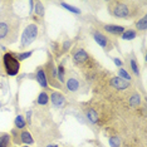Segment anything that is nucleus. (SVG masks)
<instances>
[{
	"mask_svg": "<svg viewBox=\"0 0 147 147\" xmlns=\"http://www.w3.org/2000/svg\"><path fill=\"white\" fill-rule=\"evenodd\" d=\"M20 24L22 19L14 10V3L0 1V44L11 45L18 42Z\"/></svg>",
	"mask_w": 147,
	"mask_h": 147,
	"instance_id": "f257e3e1",
	"label": "nucleus"
},
{
	"mask_svg": "<svg viewBox=\"0 0 147 147\" xmlns=\"http://www.w3.org/2000/svg\"><path fill=\"white\" fill-rule=\"evenodd\" d=\"M146 3L133 1V0H109L106 3L108 14L116 19L129 20V19L141 18L145 15Z\"/></svg>",
	"mask_w": 147,
	"mask_h": 147,
	"instance_id": "f03ea898",
	"label": "nucleus"
},
{
	"mask_svg": "<svg viewBox=\"0 0 147 147\" xmlns=\"http://www.w3.org/2000/svg\"><path fill=\"white\" fill-rule=\"evenodd\" d=\"M47 76V81H48V84L52 86L53 88L57 89H62V84L58 81V74H57V65L54 63V59H53V55L51 52L47 53V62L45 64L43 65Z\"/></svg>",
	"mask_w": 147,
	"mask_h": 147,
	"instance_id": "7ed1b4c3",
	"label": "nucleus"
},
{
	"mask_svg": "<svg viewBox=\"0 0 147 147\" xmlns=\"http://www.w3.org/2000/svg\"><path fill=\"white\" fill-rule=\"evenodd\" d=\"M68 73V72H67ZM65 89L68 93L71 94H82L83 91L82 89H87V86L83 79L79 78V76H77L76 72L73 71H69L68 76L65 77Z\"/></svg>",
	"mask_w": 147,
	"mask_h": 147,
	"instance_id": "20e7f679",
	"label": "nucleus"
},
{
	"mask_svg": "<svg viewBox=\"0 0 147 147\" xmlns=\"http://www.w3.org/2000/svg\"><path fill=\"white\" fill-rule=\"evenodd\" d=\"M3 69L9 77H15L20 71V62L16 59L14 52H5L3 54Z\"/></svg>",
	"mask_w": 147,
	"mask_h": 147,
	"instance_id": "39448f33",
	"label": "nucleus"
},
{
	"mask_svg": "<svg viewBox=\"0 0 147 147\" xmlns=\"http://www.w3.org/2000/svg\"><path fill=\"white\" fill-rule=\"evenodd\" d=\"M39 36V26L35 23H30L25 26V29L23 30L20 44H19V49H25L28 48L30 44H33Z\"/></svg>",
	"mask_w": 147,
	"mask_h": 147,
	"instance_id": "423d86ee",
	"label": "nucleus"
},
{
	"mask_svg": "<svg viewBox=\"0 0 147 147\" xmlns=\"http://www.w3.org/2000/svg\"><path fill=\"white\" fill-rule=\"evenodd\" d=\"M91 34H92V38L94 39V42L99 47H101L105 52L109 53L111 51H113V47H115V44H113L112 39L109 38L107 34H105L103 32L98 30V29H96V28H92Z\"/></svg>",
	"mask_w": 147,
	"mask_h": 147,
	"instance_id": "0eeeda50",
	"label": "nucleus"
},
{
	"mask_svg": "<svg viewBox=\"0 0 147 147\" xmlns=\"http://www.w3.org/2000/svg\"><path fill=\"white\" fill-rule=\"evenodd\" d=\"M93 24H94L96 26H93V28L98 29V30L103 32L106 34V33H108V34L111 35H121L123 32L126 30V26L123 25H116V24H107V23H101V22H97L96 19H93Z\"/></svg>",
	"mask_w": 147,
	"mask_h": 147,
	"instance_id": "6e6552de",
	"label": "nucleus"
},
{
	"mask_svg": "<svg viewBox=\"0 0 147 147\" xmlns=\"http://www.w3.org/2000/svg\"><path fill=\"white\" fill-rule=\"evenodd\" d=\"M49 102H52V106L57 109H61L63 107H65V105H67V99H65L64 94L59 91H54L51 93V96H49Z\"/></svg>",
	"mask_w": 147,
	"mask_h": 147,
	"instance_id": "1a4fd4ad",
	"label": "nucleus"
},
{
	"mask_svg": "<svg viewBox=\"0 0 147 147\" xmlns=\"http://www.w3.org/2000/svg\"><path fill=\"white\" fill-rule=\"evenodd\" d=\"M34 79L38 82V84L43 88V91L47 92V89H49V84H48V81H47V76H45V72H44L43 65H38L35 68Z\"/></svg>",
	"mask_w": 147,
	"mask_h": 147,
	"instance_id": "9d476101",
	"label": "nucleus"
},
{
	"mask_svg": "<svg viewBox=\"0 0 147 147\" xmlns=\"http://www.w3.org/2000/svg\"><path fill=\"white\" fill-rule=\"evenodd\" d=\"M127 65H128V68L131 69V72H132V74L133 76H136L137 78L140 79V77H141V71H140V64H138V62H137V58H136V55L133 54V53H129V54H127Z\"/></svg>",
	"mask_w": 147,
	"mask_h": 147,
	"instance_id": "9b49d317",
	"label": "nucleus"
},
{
	"mask_svg": "<svg viewBox=\"0 0 147 147\" xmlns=\"http://www.w3.org/2000/svg\"><path fill=\"white\" fill-rule=\"evenodd\" d=\"M83 112L86 115V118L88 119L89 123L92 125H99V117L98 113H97V109L93 106H87L83 108Z\"/></svg>",
	"mask_w": 147,
	"mask_h": 147,
	"instance_id": "f8f14e48",
	"label": "nucleus"
},
{
	"mask_svg": "<svg viewBox=\"0 0 147 147\" xmlns=\"http://www.w3.org/2000/svg\"><path fill=\"white\" fill-rule=\"evenodd\" d=\"M44 14H45V8H44V4L42 1H35L34 4V20L38 22V26L40 23H43L44 20Z\"/></svg>",
	"mask_w": 147,
	"mask_h": 147,
	"instance_id": "ddd939ff",
	"label": "nucleus"
},
{
	"mask_svg": "<svg viewBox=\"0 0 147 147\" xmlns=\"http://www.w3.org/2000/svg\"><path fill=\"white\" fill-rule=\"evenodd\" d=\"M135 26H136L137 33H140V32L145 33L146 29H147V15L145 14V15H142L140 19H137L136 23H135Z\"/></svg>",
	"mask_w": 147,
	"mask_h": 147,
	"instance_id": "4468645a",
	"label": "nucleus"
},
{
	"mask_svg": "<svg viewBox=\"0 0 147 147\" xmlns=\"http://www.w3.org/2000/svg\"><path fill=\"white\" fill-rule=\"evenodd\" d=\"M20 140H22V143H24L26 146H30L35 142L34 138H33V136H32V133L29 131H26V129H22L20 131Z\"/></svg>",
	"mask_w": 147,
	"mask_h": 147,
	"instance_id": "2eb2a0df",
	"label": "nucleus"
},
{
	"mask_svg": "<svg viewBox=\"0 0 147 147\" xmlns=\"http://www.w3.org/2000/svg\"><path fill=\"white\" fill-rule=\"evenodd\" d=\"M35 103L39 107H47V106H48V103H49V94L45 91H42L38 94V97H36Z\"/></svg>",
	"mask_w": 147,
	"mask_h": 147,
	"instance_id": "dca6fc26",
	"label": "nucleus"
},
{
	"mask_svg": "<svg viewBox=\"0 0 147 147\" xmlns=\"http://www.w3.org/2000/svg\"><path fill=\"white\" fill-rule=\"evenodd\" d=\"M11 137L6 132H0V147H11Z\"/></svg>",
	"mask_w": 147,
	"mask_h": 147,
	"instance_id": "f3484780",
	"label": "nucleus"
},
{
	"mask_svg": "<svg viewBox=\"0 0 147 147\" xmlns=\"http://www.w3.org/2000/svg\"><path fill=\"white\" fill-rule=\"evenodd\" d=\"M117 77H119V78H122L123 81H126V82H129V83H132V81H133V78H132V74L129 73L128 71H127L126 68H118L117 69Z\"/></svg>",
	"mask_w": 147,
	"mask_h": 147,
	"instance_id": "a211bd4d",
	"label": "nucleus"
},
{
	"mask_svg": "<svg viewBox=\"0 0 147 147\" xmlns=\"http://www.w3.org/2000/svg\"><path fill=\"white\" fill-rule=\"evenodd\" d=\"M65 68H64V62L59 63L58 67H57V74H58V81L61 84H63V83L65 82Z\"/></svg>",
	"mask_w": 147,
	"mask_h": 147,
	"instance_id": "6ab92c4d",
	"label": "nucleus"
},
{
	"mask_svg": "<svg viewBox=\"0 0 147 147\" xmlns=\"http://www.w3.org/2000/svg\"><path fill=\"white\" fill-rule=\"evenodd\" d=\"M137 36V32L135 29H129V28H126V30L121 34V38L123 40H133V39H136Z\"/></svg>",
	"mask_w": 147,
	"mask_h": 147,
	"instance_id": "aec40b11",
	"label": "nucleus"
},
{
	"mask_svg": "<svg viewBox=\"0 0 147 147\" xmlns=\"http://www.w3.org/2000/svg\"><path fill=\"white\" fill-rule=\"evenodd\" d=\"M59 5L62 6V8H64L67 11H69V13H72V14H82V10L79 8H77V6H73V5H71V4H67V3H64V1H61L59 3Z\"/></svg>",
	"mask_w": 147,
	"mask_h": 147,
	"instance_id": "412c9836",
	"label": "nucleus"
},
{
	"mask_svg": "<svg viewBox=\"0 0 147 147\" xmlns=\"http://www.w3.org/2000/svg\"><path fill=\"white\" fill-rule=\"evenodd\" d=\"M20 131L22 129H18V128H13L11 132L9 133L11 137V141L15 143V145H22V140H20Z\"/></svg>",
	"mask_w": 147,
	"mask_h": 147,
	"instance_id": "4be33fe9",
	"label": "nucleus"
},
{
	"mask_svg": "<svg viewBox=\"0 0 147 147\" xmlns=\"http://www.w3.org/2000/svg\"><path fill=\"white\" fill-rule=\"evenodd\" d=\"M108 145L111 147H121L122 137L121 136H108Z\"/></svg>",
	"mask_w": 147,
	"mask_h": 147,
	"instance_id": "5701e85b",
	"label": "nucleus"
},
{
	"mask_svg": "<svg viewBox=\"0 0 147 147\" xmlns=\"http://www.w3.org/2000/svg\"><path fill=\"white\" fill-rule=\"evenodd\" d=\"M14 125H15V128H18V129H24L25 126H26V121H25L24 116H22V115H18V116H16L15 119H14Z\"/></svg>",
	"mask_w": 147,
	"mask_h": 147,
	"instance_id": "b1692460",
	"label": "nucleus"
},
{
	"mask_svg": "<svg viewBox=\"0 0 147 147\" xmlns=\"http://www.w3.org/2000/svg\"><path fill=\"white\" fill-rule=\"evenodd\" d=\"M33 53H34V51H25V52H19V53H14L16 59H18L19 62H23L25 61V59L30 58V57L33 55Z\"/></svg>",
	"mask_w": 147,
	"mask_h": 147,
	"instance_id": "393cba45",
	"label": "nucleus"
},
{
	"mask_svg": "<svg viewBox=\"0 0 147 147\" xmlns=\"http://www.w3.org/2000/svg\"><path fill=\"white\" fill-rule=\"evenodd\" d=\"M71 47H72V39H65V40L62 43V45H61V54H59V57L68 52L69 49H71Z\"/></svg>",
	"mask_w": 147,
	"mask_h": 147,
	"instance_id": "a878e982",
	"label": "nucleus"
},
{
	"mask_svg": "<svg viewBox=\"0 0 147 147\" xmlns=\"http://www.w3.org/2000/svg\"><path fill=\"white\" fill-rule=\"evenodd\" d=\"M112 61H113V63L116 64V67H118V68H122V67H123L122 59H121V58H118V57H113Z\"/></svg>",
	"mask_w": 147,
	"mask_h": 147,
	"instance_id": "bb28decb",
	"label": "nucleus"
},
{
	"mask_svg": "<svg viewBox=\"0 0 147 147\" xmlns=\"http://www.w3.org/2000/svg\"><path fill=\"white\" fill-rule=\"evenodd\" d=\"M5 52H6L5 47L0 44V71H1V69H3V54H4Z\"/></svg>",
	"mask_w": 147,
	"mask_h": 147,
	"instance_id": "cd10ccee",
	"label": "nucleus"
},
{
	"mask_svg": "<svg viewBox=\"0 0 147 147\" xmlns=\"http://www.w3.org/2000/svg\"><path fill=\"white\" fill-rule=\"evenodd\" d=\"M34 4H35V1H33V0H30L29 1V15H33V13H34Z\"/></svg>",
	"mask_w": 147,
	"mask_h": 147,
	"instance_id": "c85d7f7f",
	"label": "nucleus"
},
{
	"mask_svg": "<svg viewBox=\"0 0 147 147\" xmlns=\"http://www.w3.org/2000/svg\"><path fill=\"white\" fill-rule=\"evenodd\" d=\"M32 111H28V113H26V119L25 121L28 122V125H32Z\"/></svg>",
	"mask_w": 147,
	"mask_h": 147,
	"instance_id": "c756f323",
	"label": "nucleus"
},
{
	"mask_svg": "<svg viewBox=\"0 0 147 147\" xmlns=\"http://www.w3.org/2000/svg\"><path fill=\"white\" fill-rule=\"evenodd\" d=\"M47 147H59L58 145H51V143H48V145H47Z\"/></svg>",
	"mask_w": 147,
	"mask_h": 147,
	"instance_id": "7c9ffc66",
	"label": "nucleus"
},
{
	"mask_svg": "<svg viewBox=\"0 0 147 147\" xmlns=\"http://www.w3.org/2000/svg\"><path fill=\"white\" fill-rule=\"evenodd\" d=\"M23 147H30V146H26V145H24V146H23Z\"/></svg>",
	"mask_w": 147,
	"mask_h": 147,
	"instance_id": "2f4dec72",
	"label": "nucleus"
}]
</instances>
